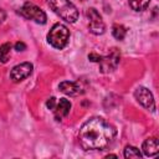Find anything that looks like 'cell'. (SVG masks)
Here are the masks:
<instances>
[{
    "mask_svg": "<svg viewBox=\"0 0 159 159\" xmlns=\"http://www.w3.org/2000/svg\"><path fill=\"white\" fill-rule=\"evenodd\" d=\"M117 135L116 128L102 117H92L86 120L78 132L80 145L84 150H106Z\"/></svg>",
    "mask_w": 159,
    "mask_h": 159,
    "instance_id": "6da1fadb",
    "label": "cell"
},
{
    "mask_svg": "<svg viewBox=\"0 0 159 159\" xmlns=\"http://www.w3.org/2000/svg\"><path fill=\"white\" fill-rule=\"evenodd\" d=\"M47 4L55 14L70 24L78 19V10L70 0H47Z\"/></svg>",
    "mask_w": 159,
    "mask_h": 159,
    "instance_id": "7a4b0ae2",
    "label": "cell"
},
{
    "mask_svg": "<svg viewBox=\"0 0 159 159\" xmlns=\"http://www.w3.org/2000/svg\"><path fill=\"white\" fill-rule=\"evenodd\" d=\"M88 60L92 62H97L99 65V70L103 73H109L114 71L120 61V55L117 48H112L107 56H99L97 53H89Z\"/></svg>",
    "mask_w": 159,
    "mask_h": 159,
    "instance_id": "3957f363",
    "label": "cell"
},
{
    "mask_svg": "<svg viewBox=\"0 0 159 159\" xmlns=\"http://www.w3.org/2000/svg\"><path fill=\"white\" fill-rule=\"evenodd\" d=\"M47 41L52 47H55L57 50H62L67 46V43L70 41V30L63 24L57 22L48 31Z\"/></svg>",
    "mask_w": 159,
    "mask_h": 159,
    "instance_id": "277c9868",
    "label": "cell"
},
{
    "mask_svg": "<svg viewBox=\"0 0 159 159\" xmlns=\"http://www.w3.org/2000/svg\"><path fill=\"white\" fill-rule=\"evenodd\" d=\"M19 14L22 17H25L26 20H31V21H34L36 24H41V25L46 24V20H47V16H46L45 11L42 9H40L39 6H36L35 4L29 2V1L25 2L20 7Z\"/></svg>",
    "mask_w": 159,
    "mask_h": 159,
    "instance_id": "5b68a950",
    "label": "cell"
},
{
    "mask_svg": "<svg viewBox=\"0 0 159 159\" xmlns=\"http://www.w3.org/2000/svg\"><path fill=\"white\" fill-rule=\"evenodd\" d=\"M86 17L88 20V30L93 35H102L106 30V25L102 20L101 14L94 7H88L86 10Z\"/></svg>",
    "mask_w": 159,
    "mask_h": 159,
    "instance_id": "8992f818",
    "label": "cell"
},
{
    "mask_svg": "<svg viewBox=\"0 0 159 159\" xmlns=\"http://www.w3.org/2000/svg\"><path fill=\"white\" fill-rule=\"evenodd\" d=\"M134 97L137 99V102L144 107L145 109H149L152 112L155 111V101H154V97H153V93L147 88V87H143V86H139L135 91H134Z\"/></svg>",
    "mask_w": 159,
    "mask_h": 159,
    "instance_id": "52a82bcc",
    "label": "cell"
},
{
    "mask_svg": "<svg viewBox=\"0 0 159 159\" xmlns=\"http://www.w3.org/2000/svg\"><path fill=\"white\" fill-rule=\"evenodd\" d=\"M34 66L30 62H22L14 66L10 71V78L12 82H21L32 73Z\"/></svg>",
    "mask_w": 159,
    "mask_h": 159,
    "instance_id": "ba28073f",
    "label": "cell"
},
{
    "mask_svg": "<svg viewBox=\"0 0 159 159\" xmlns=\"http://www.w3.org/2000/svg\"><path fill=\"white\" fill-rule=\"evenodd\" d=\"M58 88L62 93L67 96H78L83 92L82 86L80 82H71V81H63L58 84Z\"/></svg>",
    "mask_w": 159,
    "mask_h": 159,
    "instance_id": "9c48e42d",
    "label": "cell"
},
{
    "mask_svg": "<svg viewBox=\"0 0 159 159\" xmlns=\"http://www.w3.org/2000/svg\"><path fill=\"white\" fill-rule=\"evenodd\" d=\"M70 109H71V102L66 98H60V101L56 103L53 108L56 120H62L65 117H67L70 113Z\"/></svg>",
    "mask_w": 159,
    "mask_h": 159,
    "instance_id": "30bf717a",
    "label": "cell"
},
{
    "mask_svg": "<svg viewBox=\"0 0 159 159\" xmlns=\"http://www.w3.org/2000/svg\"><path fill=\"white\" fill-rule=\"evenodd\" d=\"M142 150L147 157H155L159 153V143L157 138H148L142 145Z\"/></svg>",
    "mask_w": 159,
    "mask_h": 159,
    "instance_id": "8fae6325",
    "label": "cell"
},
{
    "mask_svg": "<svg viewBox=\"0 0 159 159\" xmlns=\"http://www.w3.org/2000/svg\"><path fill=\"white\" fill-rule=\"evenodd\" d=\"M128 1H129V6L134 11L147 10V7L149 6V2H150V0H128Z\"/></svg>",
    "mask_w": 159,
    "mask_h": 159,
    "instance_id": "7c38bea8",
    "label": "cell"
},
{
    "mask_svg": "<svg viewBox=\"0 0 159 159\" xmlns=\"http://www.w3.org/2000/svg\"><path fill=\"white\" fill-rule=\"evenodd\" d=\"M10 51H11V43L10 42H5V43L0 45V62L6 63L9 61Z\"/></svg>",
    "mask_w": 159,
    "mask_h": 159,
    "instance_id": "4fadbf2b",
    "label": "cell"
},
{
    "mask_svg": "<svg viewBox=\"0 0 159 159\" xmlns=\"http://www.w3.org/2000/svg\"><path fill=\"white\" fill-rule=\"evenodd\" d=\"M112 35L117 39V40H123L127 35V29L123 26V25H119V24H114L112 26Z\"/></svg>",
    "mask_w": 159,
    "mask_h": 159,
    "instance_id": "5bb4252c",
    "label": "cell"
},
{
    "mask_svg": "<svg viewBox=\"0 0 159 159\" xmlns=\"http://www.w3.org/2000/svg\"><path fill=\"white\" fill-rule=\"evenodd\" d=\"M123 155L124 158H142V153L139 152V149L133 145H127L124 148Z\"/></svg>",
    "mask_w": 159,
    "mask_h": 159,
    "instance_id": "9a60e30c",
    "label": "cell"
},
{
    "mask_svg": "<svg viewBox=\"0 0 159 159\" xmlns=\"http://www.w3.org/2000/svg\"><path fill=\"white\" fill-rule=\"evenodd\" d=\"M56 103H57V101H56V98H55V97H51V98H48V99H47V102H46V107H47L48 109H51V111H53V108H55V106H56Z\"/></svg>",
    "mask_w": 159,
    "mask_h": 159,
    "instance_id": "2e32d148",
    "label": "cell"
},
{
    "mask_svg": "<svg viewBox=\"0 0 159 159\" xmlns=\"http://www.w3.org/2000/svg\"><path fill=\"white\" fill-rule=\"evenodd\" d=\"M15 50L16 51H24V50H26V45L24 43V42H16L15 43Z\"/></svg>",
    "mask_w": 159,
    "mask_h": 159,
    "instance_id": "e0dca14e",
    "label": "cell"
},
{
    "mask_svg": "<svg viewBox=\"0 0 159 159\" xmlns=\"http://www.w3.org/2000/svg\"><path fill=\"white\" fill-rule=\"evenodd\" d=\"M5 17H6V14H5V11H4L2 9H0V24H1V22H4Z\"/></svg>",
    "mask_w": 159,
    "mask_h": 159,
    "instance_id": "ac0fdd59",
    "label": "cell"
}]
</instances>
